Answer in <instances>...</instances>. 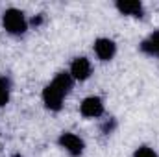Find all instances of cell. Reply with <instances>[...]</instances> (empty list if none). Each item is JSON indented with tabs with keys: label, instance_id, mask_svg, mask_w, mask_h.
<instances>
[{
	"label": "cell",
	"instance_id": "cell-1",
	"mask_svg": "<svg viewBox=\"0 0 159 157\" xmlns=\"http://www.w3.org/2000/svg\"><path fill=\"white\" fill-rule=\"evenodd\" d=\"M4 28L9 34H24L26 32V20L22 11L19 9H7L4 13Z\"/></svg>",
	"mask_w": 159,
	"mask_h": 157
},
{
	"label": "cell",
	"instance_id": "cell-2",
	"mask_svg": "<svg viewBox=\"0 0 159 157\" xmlns=\"http://www.w3.org/2000/svg\"><path fill=\"white\" fill-rule=\"evenodd\" d=\"M65 94H67V92H65L59 85H56V83L52 81V83L44 89V92H43V100H44V104H46L48 109L57 111V109H61V104H63Z\"/></svg>",
	"mask_w": 159,
	"mask_h": 157
},
{
	"label": "cell",
	"instance_id": "cell-3",
	"mask_svg": "<svg viewBox=\"0 0 159 157\" xmlns=\"http://www.w3.org/2000/svg\"><path fill=\"white\" fill-rule=\"evenodd\" d=\"M59 144L70 154V155H80L81 152H83V141L76 137V135H72V133H63L61 137H59Z\"/></svg>",
	"mask_w": 159,
	"mask_h": 157
},
{
	"label": "cell",
	"instance_id": "cell-4",
	"mask_svg": "<svg viewBox=\"0 0 159 157\" xmlns=\"http://www.w3.org/2000/svg\"><path fill=\"white\" fill-rule=\"evenodd\" d=\"M104 111V104L98 96H91V98H85L83 104H81V115L89 118L100 117Z\"/></svg>",
	"mask_w": 159,
	"mask_h": 157
},
{
	"label": "cell",
	"instance_id": "cell-5",
	"mask_svg": "<svg viewBox=\"0 0 159 157\" xmlns=\"http://www.w3.org/2000/svg\"><path fill=\"white\" fill-rule=\"evenodd\" d=\"M70 74H72V78H76V79H87L89 74H91V63H89V59H85V57H76V59L72 61Z\"/></svg>",
	"mask_w": 159,
	"mask_h": 157
},
{
	"label": "cell",
	"instance_id": "cell-6",
	"mask_svg": "<svg viewBox=\"0 0 159 157\" xmlns=\"http://www.w3.org/2000/svg\"><path fill=\"white\" fill-rule=\"evenodd\" d=\"M115 43L109 39H98L94 43V52H96V56L100 57V59H104V61H109L113 56H115Z\"/></svg>",
	"mask_w": 159,
	"mask_h": 157
},
{
	"label": "cell",
	"instance_id": "cell-7",
	"mask_svg": "<svg viewBox=\"0 0 159 157\" xmlns=\"http://www.w3.org/2000/svg\"><path fill=\"white\" fill-rule=\"evenodd\" d=\"M120 13L124 15H133V17H141L143 15V6L141 2H133V0H126V2H117Z\"/></svg>",
	"mask_w": 159,
	"mask_h": 157
},
{
	"label": "cell",
	"instance_id": "cell-8",
	"mask_svg": "<svg viewBox=\"0 0 159 157\" xmlns=\"http://www.w3.org/2000/svg\"><path fill=\"white\" fill-rule=\"evenodd\" d=\"M141 48L148 54H159V32H154L148 39L141 44Z\"/></svg>",
	"mask_w": 159,
	"mask_h": 157
},
{
	"label": "cell",
	"instance_id": "cell-9",
	"mask_svg": "<svg viewBox=\"0 0 159 157\" xmlns=\"http://www.w3.org/2000/svg\"><path fill=\"white\" fill-rule=\"evenodd\" d=\"M54 83H56V85H59L65 92H69V91H70V87H72V76H70V74L61 72V74H57V76H56Z\"/></svg>",
	"mask_w": 159,
	"mask_h": 157
},
{
	"label": "cell",
	"instance_id": "cell-10",
	"mask_svg": "<svg viewBox=\"0 0 159 157\" xmlns=\"http://www.w3.org/2000/svg\"><path fill=\"white\" fill-rule=\"evenodd\" d=\"M9 100V87H7V81L0 78V105H6Z\"/></svg>",
	"mask_w": 159,
	"mask_h": 157
},
{
	"label": "cell",
	"instance_id": "cell-11",
	"mask_svg": "<svg viewBox=\"0 0 159 157\" xmlns=\"http://www.w3.org/2000/svg\"><path fill=\"white\" fill-rule=\"evenodd\" d=\"M135 157H157V154H156L152 148H148V146H141V148L135 152Z\"/></svg>",
	"mask_w": 159,
	"mask_h": 157
}]
</instances>
